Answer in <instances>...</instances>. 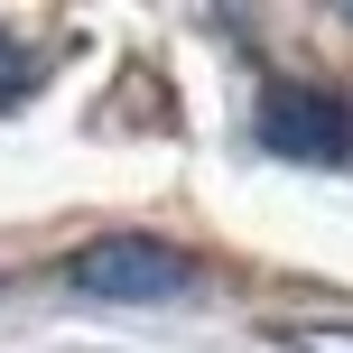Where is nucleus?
Instances as JSON below:
<instances>
[{
  "label": "nucleus",
  "instance_id": "nucleus-1",
  "mask_svg": "<svg viewBox=\"0 0 353 353\" xmlns=\"http://www.w3.org/2000/svg\"><path fill=\"white\" fill-rule=\"evenodd\" d=\"M65 279L84 298H121V307H168L195 288V261L176 242H149V232H112V242H84L65 261Z\"/></svg>",
  "mask_w": 353,
  "mask_h": 353
},
{
  "label": "nucleus",
  "instance_id": "nucleus-2",
  "mask_svg": "<svg viewBox=\"0 0 353 353\" xmlns=\"http://www.w3.org/2000/svg\"><path fill=\"white\" fill-rule=\"evenodd\" d=\"M261 149L325 168V159L353 149V112L335 103V93H316V84H270L261 93Z\"/></svg>",
  "mask_w": 353,
  "mask_h": 353
},
{
  "label": "nucleus",
  "instance_id": "nucleus-3",
  "mask_svg": "<svg viewBox=\"0 0 353 353\" xmlns=\"http://www.w3.org/2000/svg\"><path fill=\"white\" fill-rule=\"evenodd\" d=\"M28 93H37V47L0 37V103H28Z\"/></svg>",
  "mask_w": 353,
  "mask_h": 353
},
{
  "label": "nucleus",
  "instance_id": "nucleus-4",
  "mask_svg": "<svg viewBox=\"0 0 353 353\" xmlns=\"http://www.w3.org/2000/svg\"><path fill=\"white\" fill-rule=\"evenodd\" d=\"M288 353H353V325H298Z\"/></svg>",
  "mask_w": 353,
  "mask_h": 353
}]
</instances>
